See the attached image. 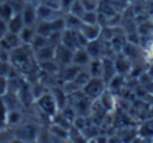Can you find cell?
<instances>
[{
  "instance_id": "obj_9",
  "label": "cell",
  "mask_w": 153,
  "mask_h": 143,
  "mask_svg": "<svg viewBox=\"0 0 153 143\" xmlns=\"http://www.w3.org/2000/svg\"><path fill=\"white\" fill-rule=\"evenodd\" d=\"M18 35H20V39H21V42H23V44L30 45V44H32V41H33V39H35V36H36V30H35L33 27H30V26H24V27H23V30H21Z\"/></svg>"
},
{
  "instance_id": "obj_22",
  "label": "cell",
  "mask_w": 153,
  "mask_h": 143,
  "mask_svg": "<svg viewBox=\"0 0 153 143\" xmlns=\"http://www.w3.org/2000/svg\"><path fill=\"white\" fill-rule=\"evenodd\" d=\"M3 36H5V32H3V30H0V39H2Z\"/></svg>"
},
{
  "instance_id": "obj_2",
  "label": "cell",
  "mask_w": 153,
  "mask_h": 143,
  "mask_svg": "<svg viewBox=\"0 0 153 143\" xmlns=\"http://www.w3.org/2000/svg\"><path fill=\"white\" fill-rule=\"evenodd\" d=\"M38 106L45 113H48L51 116H54L57 113V109H59V106H57V103H56V100L51 94H44L42 97H39L38 98Z\"/></svg>"
},
{
  "instance_id": "obj_12",
  "label": "cell",
  "mask_w": 153,
  "mask_h": 143,
  "mask_svg": "<svg viewBox=\"0 0 153 143\" xmlns=\"http://www.w3.org/2000/svg\"><path fill=\"white\" fill-rule=\"evenodd\" d=\"M86 50H87V53L90 54L92 59H98V57L101 56V53H102V50L99 48V42H98V39H95V41H89L87 45H86Z\"/></svg>"
},
{
  "instance_id": "obj_1",
  "label": "cell",
  "mask_w": 153,
  "mask_h": 143,
  "mask_svg": "<svg viewBox=\"0 0 153 143\" xmlns=\"http://www.w3.org/2000/svg\"><path fill=\"white\" fill-rule=\"evenodd\" d=\"M104 88H105V82L101 77H90V80L84 85L83 92L89 98H98L104 94Z\"/></svg>"
},
{
  "instance_id": "obj_6",
  "label": "cell",
  "mask_w": 153,
  "mask_h": 143,
  "mask_svg": "<svg viewBox=\"0 0 153 143\" xmlns=\"http://www.w3.org/2000/svg\"><path fill=\"white\" fill-rule=\"evenodd\" d=\"M21 17H23V21H24V24H26V26L33 27V26H35V23H36V20H38L36 6L26 3V6H24V9H23V12H21Z\"/></svg>"
},
{
  "instance_id": "obj_21",
  "label": "cell",
  "mask_w": 153,
  "mask_h": 143,
  "mask_svg": "<svg viewBox=\"0 0 153 143\" xmlns=\"http://www.w3.org/2000/svg\"><path fill=\"white\" fill-rule=\"evenodd\" d=\"M95 140H96V143H108V139L104 137V136H102V137H98V139H95Z\"/></svg>"
},
{
  "instance_id": "obj_10",
  "label": "cell",
  "mask_w": 153,
  "mask_h": 143,
  "mask_svg": "<svg viewBox=\"0 0 153 143\" xmlns=\"http://www.w3.org/2000/svg\"><path fill=\"white\" fill-rule=\"evenodd\" d=\"M114 65H116L117 74L125 76V74L131 73V62H129V57H120L119 60L114 62Z\"/></svg>"
},
{
  "instance_id": "obj_13",
  "label": "cell",
  "mask_w": 153,
  "mask_h": 143,
  "mask_svg": "<svg viewBox=\"0 0 153 143\" xmlns=\"http://www.w3.org/2000/svg\"><path fill=\"white\" fill-rule=\"evenodd\" d=\"M51 33H53V29H51V23L50 21H41L36 26V35H41V36L48 38Z\"/></svg>"
},
{
  "instance_id": "obj_4",
  "label": "cell",
  "mask_w": 153,
  "mask_h": 143,
  "mask_svg": "<svg viewBox=\"0 0 153 143\" xmlns=\"http://www.w3.org/2000/svg\"><path fill=\"white\" fill-rule=\"evenodd\" d=\"M90 60H92V57L87 53L86 47L74 50V54H72V63L74 65H76V66H86V65H89Z\"/></svg>"
},
{
  "instance_id": "obj_20",
  "label": "cell",
  "mask_w": 153,
  "mask_h": 143,
  "mask_svg": "<svg viewBox=\"0 0 153 143\" xmlns=\"http://www.w3.org/2000/svg\"><path fill=\"white\" fill-rule=\"evenodd\" d=\"M11 143H27L24 139H21V137H14L12 140H11Z\"/></svg>"
},
{
  "instance_id": "obj_3",
  "label": "cell",
  "mask_w": 153,
  "mask_h": 143,
  "mask_svg": "<svg viewBox=\"0 0 153 143\" xmlns=\"http://www.w3.org/2000/svg\"><path fill=\"white\" fill-rule=\"evenodd\" d=\"M101 32H102V27H101L99 24H87V23H83V26L80 27V33L84 36V39H86L87 42H89V41L99 39Z\"/></svg>"
},
{
  "instance_id": "obj_7",
  "label": "cell",
  "mask_w": 153,
  "mask_h": 143,
  "mask_svg": "<svg viewBox=\"0 0 153 143\" xmlns=\"http://www.w3.org/2000/svg\"><path fill=\"white\" fill-rule=\"evenodd\" d=\"M24 21H23V17L21 14H14L11 17V20L8 21V32H12V33H20L24 27Z\"/></svg>"
},
{
  "instance_id": "obj_5",
  "label": "cell",
  "mask_w": 153,
  "mask_h": 143,
  "mask_svg": "<svg viewBox=\"0 0 153 143\" xmlns=\"http://www.w3.org/2000/svg\"><path fill=\"white\" fill-rule=\"evenodd\" d=\"M56 12H57V9H53V8H50L48 5H45V3H39V5L36 6L38 20H41V21H51L53 18L57 17Z\"/></svg>"
},
{
  "instance_id": "obj_17",
  "label": "cell",
  "mask_w": 153,
  "mask_h": 143,
  "mask_svg": "<svg viewBox=\"0 0 153 143\" xmlns=\"http://www.w3.org/2000/svg\"><path fill=\"white\" fill-rule=\"evenodd\" d=\"M51 131H53V133H54L56 136H59V137H62V139H66V137L69 136V134H68V131H66V130H63V128H62L60 125H57V127L54 125Z\"/></svg>"
},
{
  "instance_id": "obj_11",
  "label": "cell",
  "mask_w": 153,
  "mask_h": 143,
  "mask_svg": "<svg viewBox=\"0 0 153 143\" xmlns=\"http://www.w3.org/2000/svg\"><path fill=\"white\" fill-rule=\"evenodd\" d=\"M14 14H15V12H14V9H12V6H11V3L8 2V0H6V2L0 3V18H2V20L9 21Z\"/></svg>"
},
{
  "instance_id": "obj_16",
  "label": "cell",
  "mask_w": 153,
  "mask_h": 143,
  "mask_svg": "<svg viewBox=\"0 0 153 143\" xmlns=\"http://www.w3.org/2000/svg\"><path fill=\"white\" fill-rule=\"evenodd\" d=\"M9 91V77L0 76V97H5Z\"/></svg>"
},
{
  "instance_id": "obj_24",
  "label": "cell",
  "mask_w": 153,
  "mask_h": 143,
  "mask_svg": "<svg viewBox=\"0 0 153 143\" xmlns=\"http://www.w3.org/2000/svg\"><path fill=\"white\" fill-rule=\"evenodd\" d=\"M152 21H153V17H152Z\"/></svg>"
},
{
  "instance_id": "obj_23",
  "label": "cell",
  "mask_w": 153,
  "mask_h": 143,
  "mask_svg": "<svg viewBox=\"0 0 153 143\" xmlns=\"http://www.w3.org/2000/svg\"><path fill=\"white\" fill-rule=\"evenodd\" d=\"M152 143H153V137H152Z\"/></svg>"
},
{
  "instance_id": "obj_18",
  "label": "cell",
  "mask_w": 153,
  "mask_h": 143,
  "mask_svg": "<svg viewBox=\"0 0 153 143\" xmlns=\"http://www.w3.org/2000/svg\"><path fill=\"white\" fill-rule=\"evenodd\" d=\"M74 2H75V0H60V9L71 11V8H72Z\"/></svg>"
},
{
  "instance_id": "obj_14",
  "label": "cell",
  "mask_w": 153,
  "mask_h": 143,
  "mask_svg": "<svg viewBox=\"0 0 153 143\" xmlns=\"http://www.w3.org/2000/svg\"><path fill=\"white\" fill-rule=\"evenodd\" d=\"M21 113L18 112V110H9L8 112V118H6V124H9V125H17V124H20L21 122Z\"/></svg>"
},
{
  "instance_id": "obj_8",
  "label": "cell",
  "mask_w": 153,
  "mask_h": 143,
  "mask_svg": "<svg viewBox=\"0 0 153 143\" xmlns=\"http://www.w3.org/2000/svg\"><path fill=\"white\" fill-rule=\"evenodd\" d=\"M89 73H90V77H101L102 79V73H104V65H102V59H92L89 62Z\"/></svg>"
},
{
  "instance_id": "obj_19",
  "label": "cell",
  "mask_w": 153,
  "mask_h": 143,
  "mask_svg": "<svg viewBox=\"0 0 153 143\" xmlns=\"http://www.w3.org/2000/svg\"><path fill=\"white\" fill-rule=\"evenodd\" d=\"M26 3H29V5H33V6H38L39 3H42V0H24Z\"/></svg>"
},
{
  "instance_id": "obj_15",
  "label": "cell",
  "mask_w": 153,
  "mask_h": 143,
  "mask_svg": "<svg viewBox=\"0 0 153 143\" xmlns=\"http://www.w3.org/2000/svg\"><path fill=\"white\" fill-rule=\"evenodd\" d=\"M108 85H110V89H111V91H116V89L119 91V89L123 86V76H122V74H116V76L108 82Z\"/></svg>"
},
{
  "instance_id": "obj_25",
  "label": "cell",
  "mask_w": 153,
  "mask_h": 143,
  "mask_svg": "<svg viewBox=\"0 0 153 143\" xmlns=\"http://www.w3.org/2000/svg\"><path fill=\"white\" fill-rule=\"evenodd\" d=\"M152 103H153V100H152Z\"/></svg>"
}]
</instances>
